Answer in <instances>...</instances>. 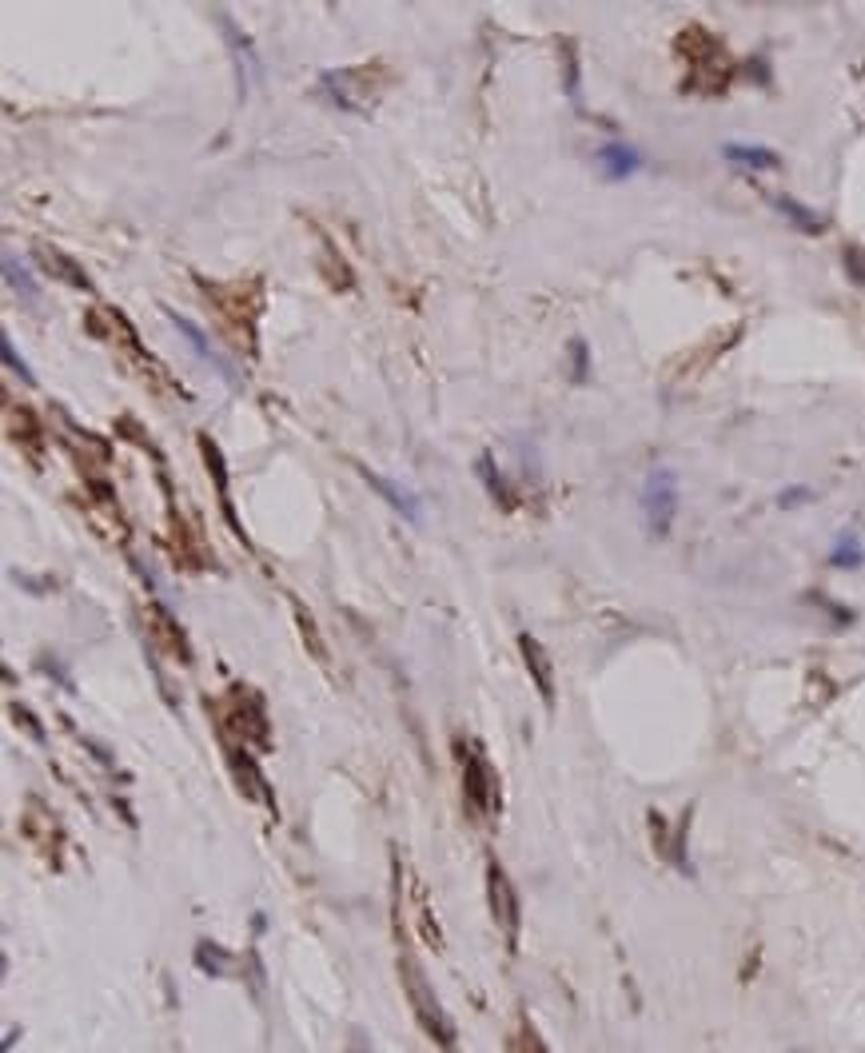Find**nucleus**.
<instances>
[{"label":"nucleus","mask_w":865,"mask_h":1053,"mask_svg":"<svg viewBox=\"0 0 865 1053\" xmlns=\"http://www.w3.org/2000/svg\"><path fill=\"white\" fill-rule=\"evenodd\" d=\"M598 168H602L606 180H626V176H634L642 168V152L634 144H626V140H610V144L598 148Z\"/></svg>","instance_id":"423d86ee"},{"label":"nucleus","mask_w":865,"mask_h":1053,"mask_svg":"<svg viewBox=\"0 0 865 1053\" xmlns=\"http://www.w3.org/2000/svg\"><path fill=\"white\" fill-rule=\"evenodd\" d=\"M586 375H590V348H586L582 336H575V340H571V383L582 387Z\"/></svg>","instance_id":"2eb2a0df"},{"label":"nucleus","mask_w":865,"mask_h":1053,"mask_svg":"<svg viewBox=\"0 0 865 1053\" xmlns=\"http://www.w3.org/2000/svg\"><path fill=\"white\" fill-rule=\"evenodd\" d=\"M519 647H523V659H527V667L535 675V687L543 691V699L555 702V675H551V659H547L543 643L531 639V635H519Z\"/></svg>","instance_id":"1a4fd4ad"},{"label":"nucleus","mask_w":865,"mask_h":1053,"mask_svg":"<svg viewBox=\"0 0 865 1053\" xmlns=\"http://www.w3.org/2000/svg\"><path fill=\"white\" fill-rule=\"evenodd\" d=\"M4 276H8V288L24 300V304H36V280L28 276V268L16 260V256H8L4 260Z\"/></svg>","instance_id":"f8f14e48"},{"label":"nucleus","mask_w":865,"mask_h":1053,"mask_svg":"<svg viewBox=\"0 0 865 1053\" xmlns=\"http://www.w3.org/2000/svg\"><path fill=\"white\" fill-rule=\"evenodd\" d=\"M164 316H168V320H172V328H176V332H180V336H184V340L192 344V351L200 355V363H208V367H212L216 375H224V379H228L232 387H240L236 371H232V367H228V363H224L220 355H212V348H208V340H204V332H200V328H196L192 320H184V316H180V312H172V308H164Z\"/></svg>","instance_id":"39448f33"},{"label":"nucleus","mask_w":865,"mask_h":1053,"mask_svg":"<svg viewBox=\"0 0 865 1053\" xmlns=\"http://www.w3.org/2000/svg\"><path fill=\"white\" fill-rule=\"evenodd\" d=\"M359 475H363V479L371 483V491H379V495H383V499H387V503L399 511V515H403V519L419 523V511H423V507H419V495H415V491H407V487H395L387 475H379V471H367V467H359Z\"/></svg>","instance_id":"0eeeda50"},{"label":"nucleus","mask_w":865,"mask_h":1053,"mask_svg":"<svg viewBox=\"0 0 865 1053\" xmlns=\"http://www.w3.org/2000/svg\"><path fill=\"white\" fill-rule=\"evenodd\" d=\"M479 475L487 479V491H491V495H495L503 507H511V503H515V499H511V491H507V479L495 471V459H491V455H483V459H479Z\"/></svg>","instance_id":"ddd939ff"},{"label":"nucleus","mask_w":865,"mask_h":1053,"mask_svg":"<svg viewBox=\"0 0 865 1053\" xmlns=\"http://www.w3.org/2000/svg\"><path fill=\"white\" fill-rule=\"evenodd\" d=\"M766 200H770V204H774V208H778V212H782V216H786V220H790V224H794L798 232H806V236H818V232H826V220H822V216H818L814 208H806V204H798L794 196H782V192H770Z\"/></svg>","instance_id":"9d476101"},{"label":"nucleus","mask_w":865,"mask_h":1053,"mask_svg":"<svg viewBox=\"0 0 865 1053\" xmlns=\"http://www.w3.org/2000/svg\"><path fill=\"white\" fill-rule=\"evenodd\" d=\"M865 563V551H862V539L858 535H838L834 551H830V567L838 571H858Z\"/></svg>","instance_id":"9b49d317"},{"label":"nucleus","mask_w":865,"mask_h":1053,"mask_svg":"<svg viewBox=\"0 0 865 1053\" xmlns=\"http://www.w3.org/2000/svg\"><path fill=\"white\" fill-rule=\"evenodd\" d=\"M810 499H814V491H810V487H790V491H782V495H778V507H786V511H790V507H802V503H810Z\"/></svg>","instance_id":"a211bd4d"},{"label":"nucleus","mask_w":865,"mask_h":1053,"mask_svg":"<svg viewBox=\"0 0 865 1053\" xmlns=\"http://www.w3.org/2000/svg\"><path fill=\"white\" fill-rule=\"evenodd\" d=\"M459 750V762H463V790H467V802L475 814H491L499 806V786H495V770L487 762V754L479 746H455Z\"/></svg>","instance_id":"f03ea898"},{"label":"nucleus","mask_w":865,"mask_h":1053,"mask_svg":"<svg viewBox=\"0 0 865 1053\" xmlns=\"http://www.w3.org/2000/svg\"><path fill=\"white\" fill-rule=\"evenodd\" d=\"M403 986H407V998H411V1006H415L419 1022L427 1026V1034H431V1038H439L443 1046H451V1038H455V1030H451V1018L439 1010V1002H435V994H431L427 978L415 970V962H411V958H403Z\"/></svg>","instance_id":"7ed1b4c3"},{"label":"nucleus","mask_w":865,"mask_h":1053,"mask_svg":"<svg viewBox=\"0 0 865 1053\" xmlns=\"http://www.w3.org/2000/svg\"><path fill=\"white\" fill-rule=\"evenodd\" d=\"M678 471L674 467H650L646 483H642V495H638V507H642V523L650 531V539H666L674 519H678Z\"/></svg>","instance_id":"f257e3e1"},{"label":"nucleus","mask_w":865,"mask_h":1053,"mask_svg":"<svg viewBox=\"0 0 865 1053\" xmlns=\"http://www.w3.org/2000/svg\"><path fill=\"white\" fill-rule=\"evenodd\" d=\"M846 272H850V280L858 288H865V248H858V244L846 248Z\"/></svg>","instance_id":"f3484780"},{"label":"nucleus","mask_w":865,"mask_h":1053,"mask_svg":"<svg viewBox=\"0 0 865 1053\" xmlns=\"http://www.w3.org/2000/svg\"><path fill=\"white\" fill-rule=\"evenodd\" d=\"M722 156L746 172H778L782 168V156L774 148H762V144H722Z\"/></svg>","instance_id":"6e6552de"},{"label":"nucleus","mask_w":865,"mask_h":1053,"mask_svg":"<svg viewBox=\"0 0 865 1053\" xmlns=\"http://www.w3.org/2000/svg\"><path fill=\"white\" fill-rule=\"evenodd\" d=\"M44 264H48V272L56 268V272H60V280H72V284H76V288H84V292L92 288V284H88V276H84L80 268H72V260H68V256H60V252H48V260H44Z\"/></svg>","instance_id":"4468645a"},{"label":"nucleus","mask_w":865,"mask_h":1053,"mask_svg":"<svg viewBox=\"0 0 865 1053\" xmlns=\"http://www.w3.org/2000/svg\"><path fill=\"white\" fill-rule=\"evenodd\" d=\"M0 348H4V363H8V367H12V371H16V375H20L24 383H28V387H36V375H32V371H28V363L20 359V351H16V344H12L8 336H0Z\"/></svg>","instance_id":"dca6fc26"},{"label":"nucleus","mask_w":865,"mask_h":1053,"mask_svg":"<svg viewBox=\"0 0 865 1053\" xmlns=\"http://www.w3.org/2000/svg\"><path fill=\"white\" fill-rule=\"evenodd\" d=\"M487 890H491V910H495V922H499V930L507 934V942L515 946V934H519V902H515L511 878L499 870V862H491V866H487Z\"/></svg>","instance_id":"20e7f679"},{"label":"nucleus","mask_w":865,"mask_h":1053,"mask_svg":"<svg viewBox=\"0 0 865 1053\" xmlns=\"http://www.w3.org/2000/svg\"><path fill=\"white\" fill-rule=\"evenodd\" d=\"M523 1053H547V1046L539 1042V1034H535V1030H523Z\"/></svg>","instance_id":"6ab92c4d"}]
</instances>
